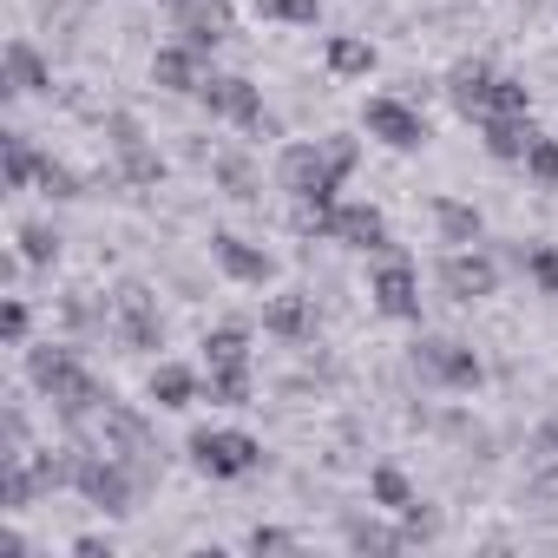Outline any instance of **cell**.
<instances>
[{
    "label": "cell",
    "instance_id": "cell-35",
    "mask_svg": "<svg viewBox=\"0 0 558 558\" xmlns=\"http://www.w3.org/2000/svg\"><path fill=\"white\" fill-rule=\"evenodd\" d=\"M525 269H532V283H538V290L558 296V250H551V243H538V250L525 256Z\"/></svg>",
    "mask_w": 558,
    "mask_h": 558
},
{
    "label": "cell",
    "instance_id": "cell-5",
    "mask_svg": "<svg viewBox=\"0 0 558 558\" xmlns=\"http://www.w3.org/2000/svg\"><path fill=\"white\" fill-rule=\"evenodd\" d=\"M368 296H375V310L395 316V323H414V316H421V276H414L408 256H395V243L381 250V263H375V276H368Z\"/></svg>",
    "mask_w": 558,
    "mask_h": 558
},
{
    "label": "cell",
    "instance_id": "cell-33",
    "mask_svg": "<svg viewBox=\"0 0 558 558\" xmlns=\"http://www.w3.org/2000/svg\"><path fill=\"white\" fill-rule=\"evenodd\" d=\"M21 256H27V263H53V256H60V236H53L47 223H27V230H21Z\"/></svg>",
    "mask_w": 558,
    "mask_h": 558
},
{
    "label": "cell",
    "instance_id": "cell-24",
    "mask_svg": "<svg viewBox=\"0 0 558 558\" xmlns=\"http://www.w3.org/2000/svg\"><path fill=\"white\" fill-rule=\"evenodd\" d=\"M329 66H336L342 80H355V73H368V66H375V47L342 34V40H329Z\"/></svg>",
    "mask_w": 558,
    "mask_h": 558
},
{
    "label": "cell",
    "instance_id": "cell-34",
    "mask_svg": "<svg viewBox=\"0 0 558 558\" xmlns=\"http://www.w3.org/2000/svg\"><path fill=\"white\" fill-rule=\"evenodd\" d=\"M532 466L545 473V466H558V414H545L538 421V434H532Z\"/></svg>",
    "mask_w": 558,
    "mask_h": 558
},
{
    "label": "cell",
    "instance_id": "cell-2",
    "mask_svg": "<svg viewBox=\"0 0 558 558\" xmlns=\"http://www.w3.org/2000/svg\"><path fill=\"white\" fill-rule=\"evenodd\" d=\"M276 184H283L296 204H336L342 191V171L329 158V145H283V158H276Z\"/></svg>",
    "mask_w": 558,
    "mask_h": 558
},
{
    "label": "cell",
    "instance_id": "cell-1",
    "mask_svg": "<svg viewBox=\"0 0 558 558\" xmlns=\"http://www.w3.org/2000/svg\"><path fill=\"white\" fill-rule=\"evenodd\" d=\"M27 381H34V388H40V395L73 421V427H80V421H93V414L112 401V395H106V388L73 362V355H66V349H34V355H27Z\"/></svg>",
    "mask_w": 558,
    "mask_h": 558
},
{
    "label": "cell",
    "instance_id": "cell-39",
    "mask_svg": "<svg viewBox=\"0 0 558 558\" xmlns=\"http://www.w3.org/2000/svg\"><path fill=\"white\" fill-rule=\"evenodd\" d=\"M165 8H184V0H165Z\"/></svg>",
    "mask_w": 558,
    "mask_h": 558
},
{
    "label": "cell",
    "instance_id": "cell-12",
    "mask_svg": "<svg viewBox=\"0 0 558 558\" xmlns=\"http://www.w3.org/2000/svg\"><path fill=\"white\" fill-rule=\"evenodd\" d=\"M329 243H349V250H388V223H381V210L375 204H336V217H329Z\"/></svg>",
    "mask_w": 558,
    "mask_h": 558
},
{
    "label": "cell",
    "instance_id": "cell-11",
    "mask_svg": "<svg viewBox=\"0 0 558 558\" xmlns=\"http://www.w3.org/2000/svg\"><path fill=\"white\" fill-rule=\"evenodd\" d=\"M210 256H217V269L230 276V283H250V290H263L269 276H276V263H269V250H256V243H243V236H210Z\"/></svg>",
    "mask_w": 558,
    "mask_h": 558
},
{
    "label": "cell",
    "instance_id": "cell-9",
    "mask_svg": "<svg viewBox=\"0 0 558 558\" xmlns=\"http://www.w3.org/2000/svg\"><path fill=\"white\" fill-rule=\"evenodd\" d=\"M171 27H178V40L210 53V47H223L236 34V8L230 0H184V8H171Z\"/></svg>",
    "mask_w": 558,
    "mask_h": 558
},
{
    "label": "cell",
    "instance_id": "cell-32",
    "mask_svg": "<svg viewBox=\"0 0 558 558\" xmlns=\"http://www.w3.org/2000/svg\"><path fill=\"white\" fill-rule=\"evenodd\" d=\"M27 329H34V310H27L21 296H8V310H0V342L21 349V342H27Z\"/></svg>",
    "mask_w": 558,
    "mask_h": 558
},
{
    "label": "cell",
    "instance_id": "cell-3",
    "mask_svg": "<svg viewBox=\"0 0 558 558\" xmlns=\"http://www.w3.org/2000/svg\"><path fill=\"white\" fill-rule=\"evenodd\" d=\"M191 466L210 473V480H243V473L263 466V447L236 427H217V434L204 427V434H191Z\"/></svg>",
    "mask_w": 558,
    "mask_h": 558
},
{
    "label": "cell",
    "instance_id": "cell-13",
    "mask_svg": "<svg viewBox=\"0 0 558 558\" xmlns=\"http://www.w3.org/2000/svg\"><path fill=\"white\" fill-rule=\"evenodd\" d=\"M119 336H125L132 349H158V342H165V323H158L145 283H125V290H119Z\"/></svg>",
    "mask_w": 558,
    "mask_h": 558
},
{
    "label": "cell",
    "instance_id": "cell-8",
    "mask_svg": "<svg viewBox=\"0 0 558 558\" xmlns=\"http://www.w3.org/2000/svg\"><path fill=\"white\" fill-rule=\"evenodd\" d=\"M440 290L453 296V303H480V296H493L499 290V263L486 256V250H447V263H440Z\"/></svg>",
    "mask_w": 558,
    "mask_h": 558
},
{
    "label": "cell",
    "instance_id": "cell-21",
    "mask_svg": "<svg viewBox=\"0 0 558 558\" xmlns=\"http://www.w3.org/2000/svg\"><path fill=\"white\" fill-rule=\"evenodd\" d=\"M40 151L27 145V132H8V191H27V184H40Z\"/></svg>",
    "mask_w": 558,
    "mask_h": 558
},
{
    "label": "cell",
    "instance_id": "cell-6",
    "mask_svg": "<svg viewBox=\"0 0 558 558\" xmlns=\"http://www.w3.org/2000/svg\"><path fill=\"white\" fill-rule=\"evenodd\" d=\"M362 125H368V138H381L388 151H421V145L434 138L427 119H421V106H408V99H368Z\"/></svg>",
    "mask_w": 558,
    "mask_h": 558
},
{
    "label": "cell",
    "instance_id": "cell-4",
    "mask_svg": "<svg viewBox=\"0 0 558 558\" xmlns=\"http://www.w3.org/2000/svg\"><path fill=\"white\" fill-rule=\"evenodd\" d=\"M73 493H86L99 512H132V499H138V480H132V466L119 460V453H80V473H73Z\"/></svg>",
    "mask_w": 558,
    "mask_h": 558
},
{
    "label": "cell",
    "instance_id": "cell-25",
    "mask_svg": "<svg viewBox=\"0 0 558 558\" xmlns=\"http://www.w3.org/2000/svg\"><path fill=\"white\" fill-rule=\"evenodd\" d=\"M210 401L243 408V401H250V362H236V368H210Z\"/></svg>",
    "mask_w": 558,
    "mask_h": 558
},
{
    "label": "cell",
    "instance_id": "cell-15",
    "mask_svg": "<svg viewBox=\"0 0 558 558\" xmlns=\"http://www.w3.org/2000/svg\"><path fill=\"white\" fill-rule=\"evenodd\" d=\"M493 66H480V60H460L453 73H447V99H453V112L460 119H486V99H493Z\"/></svg>",
    "mask_w": 558,
    "mask_h": 558
},
{
    "label": "cell",
    "instance_id": "cell-23",
    "mask_svg": "<svg viewBox=\"0 0 558 558\" xmlns=\"http://www.w3.org/2000/svg\"><path fill=\"white\" fill-rule=\"evenodd\" d=\"M486 119H532V93L519 80H493V99H486Z\"/></svg>",
    "mask_w": 558,
    "mask_h": 558
},
{
    "label": "cell",
    "instance_id": "cell-17",
    "mask_svg": "<svg viewBox=\"0 0 558 558\" xmlns=\"http://www.w3.org/2000/svg\"><path fill=\"white\" fill-rule=\"evenodd\" d=\"M480 132H486V151L499 158V165H525V151H532V119H480Z\"/></svg>",
    "mask_w": 558,
    "mask_h": 558
},
{
    "label": "cell",
    "instance_id": "cell-7",
    "mask_svg": "<svg viewBox=\"0 0 558 558\" xmlns=\"http://www.w3.org/2000/svg\"><path fill=\"white\" fill-rule=\"evenodd\" d=\"M414 368H421V381H434V388H473V381H480V355L460 349V342H447V336H421V342H414Z\"/></svg>",
    "mask_w": 558,
    "mask_h": 558
},
{
    "label": "cell",
    "instance_id": "cell-14",
    "mask_svg": "<svg viewBox=\"0 0 558 558\" xmlns=\"http://www.w3.org/2000/svg\"><path fill=\"white\" fill-rule=\"evenodd\" d=\"M151 80H158L165 93H197L210 73H204V53H197L191 40H178V47H158V60H151Z\"/></svg>",
    "mask_w": 558,
    "mask_h": 558
},
{
    "label": "cell",
    "instance_id": "cell-30",
    "mask_svg": "<svg viewBox=\"0 0 558 558\" xmlns=\"http://www.w3.org/2000/svg\"><path fill=\"white\" fill-rule=\"evenodd\" d=\"M210 171L230 184V197H256V178H250V165H243L236 151H217V158H210Z\"/></svg>",
    "mask_w": 558,
    "mask_h": 558
},
{
    "label": "cell",
    "instance_id": "cell-31",
    "mask_svg": "<svg viewBox=\"0 0 558 558\" xmlns=\"http://www.w3.org/2000/svg\"><path fill=\"white\" fill-rule=\"evenodd\" d=\"M349 545H362V551H401V545H408V532H388V525L355 519V525H349Z\"/></svg>",
    "mask_w": 558,
    "mask_h": 558
},
{
    "label": "cell",
    "instance_id": "cell-20",
    "mask_svg": "<svg viewBox=\"0 0 558 558\" xmlns=\"http://www.w3.org/2000/svg\"><path fill=\"white\" fill-rule=\"evenodd\" d=\"M151 401H158V408H191V401H197V375L178 368V362L151 368Z\"/></svg>",
    "mask_w": 558,
    "mask_h": 558
},
{
    "label": "cell",
    "instance_id": "cell-22",
    "mask_svg": "<svg viewBox=\"0 0 558 558\" xmlns=\"http://www.w3.org/2000/svg\"><path fill=\"white\" fill-rule=\"evenodd\" d=\"M236 362H250V336L230 323V329H210L204 336V368H236Z\"/></svg>",
    "mask_w": 558,
    "mask_h": 558
},
{
    "label": "cell",
    "instance_id": "cell-38",
    "mask_svg": "<svg viewBox=\"0 0 558 558\" xmlns=\"http://www.w3.org/2000/svg\"><path fill=\"white\" fill-rule=\"evenodd\" d=\"M290 545H296V538L276 532V525H256V532H250V551H290Z\"/></svg>",
    "mask_w": 558,
    "mask_h": 558
},
{
    "label": "cell",
    "instance_id": "cell-19",
    "mask_svg": "<svg viewBox=\"0 0 558 558\" xmlns=\"http://www.w3.org/2000/svg\"><path fill=\"white\" fill-rule=\"evenodd\" d=\"M434 217H440V236H447L453 250L480 243V210H473V204H460V197H440V204H434Z\"/></svg>",
    "mask_w": 558,
    "mask_h": 558
},
{
    "label": "cell",
    "instance_id": "cell-29",
    "mask_svg": "<svg viewBox=\"0 0 558 558\" xmlns=\"http://www.w3.org/2000/svg\"><path fill=\"white\" fill-rule=\"evenodd\" d=\"M256 14H269V21H290V27H316L323 0H256Z\"/></svg>",
    "mask_w": 558,
    "mask_h": 558
},
{
    "label": "cell",
    "instance_id": "cell-10",
    "mask_svg": "<svg viewBox=\"0 0 558 558\" xmlns=\"http://www.w3.org/2000/svg\"><path fill=\"white\" fill-rule=\"evenodd\" d=\"M197 99L210 106V119H230V125H250V132H263V93H256L243 73L204 80V86H197Z\"/></svg>",
    "mask_w": 558,
    "mask_h": 558
},
{
    "label": "cell",
    "instance_id": "cell-28",
    "mask_svg": "<svg viewBox=\"0 0 558 558\" xmlns=\"http://www.w3.org/2000/svg\"><path fill=\"white\" fill-rule=\"evenodd\" d=\"M525 178H532V184H545V191L558 184V138H545V132L532 138V151H525Z\"/></svg>",
    "mask_w": 558,
    "mask_h": 558
},
{
    "label": "cell",
    "instance_id": "cell-26",
    "mask_svg": "<svg viewBox=\"0 0 558 558\" xmlns=\"http://www.w3.org/2000/svg\"><path fill=\"white\" fill-rule=\"evenodd\" d=\"M368 493H375V506H388V512H408V506H414V486H408V480H401L395 466H375Z\"/></svg>",
    "mask_w": 558,
    "mask_h": 558
},
{
    "label": "cell",
    "instance_id": "cell-36",
    "mask_svg": "<svg viewBox=\"0 0 558 558\" xmlns=\"http://www.w3.org/2000/svg\"><path fill=\"white\" fill-rule=\"evenodd\" d=\"M40 191H47V197H80V178H73L66 165L47 158V165H40Z\"/></svg>",
    "mask_w": 558,
    "mask_h": 558
},
{
    "label": "cell",
    "instance_id": "cell-27",
    "mask_svg": "<svg viewBox=\"0 0 558 558\" xmlns=\"http://www.w3.org/2000/svg\"><path fill=\"white\" fill-rule=\"evenodd\" d=\"M119 171H125V184H158V171H165V165H158V151L138 138V145H125V151H119Z\"/></svg>",
    "mask_w": 558,
    "mask_h": 558
},
{
    "label": "cell",
    "instance_id": "cell-18",
    "mask_svg": "<svg viewBox=\"0 0 558 558\" xmlns=\"http://www.w3.org/2000/svg\"><path fill=\"white\" fill-rule=\"evenodd\" d=\"M263 329L296 342V336H310V329H316V316H310V303H303V296H269V310H263Z\"/></svg>",
    "mask_w": 558,
    "mask_h": 558
},
{
    "label": "cell",
    "instance_id": "cell-16",
    "mask_svg": "<svg viewBox=\"0 0 558 558\" xmlns=\"http://www.w3.org/2000/svg\"><path fill=\"white\" fill-rule=\"evenodd\" d=\"M53 86V73H47V60L34 53V40H8V93L14 99H34V93H47Z\"/></svg>",
    "mask_w": 558,
    "mask_h": 558
},
{
    "label": "cell",
    "instance_id": "cell-37",
    "mask_svg": "<svg viewBox=\"0 0 558 558\" xmlns=\"http://www.w3.org/2000/svg\"><path fill=\"white\" fill-rule=\"evenodd\" d=\"M323 145H329V158H336V171H342V178H349V171H355V158H362V145H355V138H349V132H329V138H323Z\"/></svg>",
    "mask_w": 558,
    "mask_h": 558
}]
</instances>
